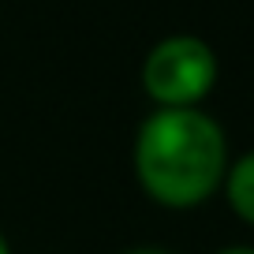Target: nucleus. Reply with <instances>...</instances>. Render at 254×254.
I'll return each mask as SVG.
<instances>
[{
	"label": "nucleus",
	"mask_w": 254,
	"mask_h": 254,
	"mask_svg": "<svg viewBox=\"0 0 254 254\" xmlns=\"http://www.w3.org/2000/svg\"><path fill=\"white\" fill-rule=\"evenodd\" d=\"M221 187H224V194H228L232 213L243 224H254V150L232 161Z\"/></svg>",
	"instance_id": "obj_3"
},
{
	"label": "nucleus",
	"mask_w": 254,
	"mask_h": 254,
	"mask_svg": "<svg viewBox=\"0 0 254 254\" xmlns=\"http://www.w3.org/2000/svg\"><path fill=\"white\" fill-rule=\"evenodd\" d=\"M228 172V138L209 112L157 109L135 135V176L153 202L190 209L213 194Z\"/></svg>",
	"instance_id": "obj_1"
},
{
	"label": "nucleus",
	"mask_w": 254,
	"mask_h": 254,
	"mask_svg": "<svg viewBox=\"0 0 254 254\" xmlns=\"http://www.w3.org/2000/svg\"><path fill=\"white\" fill-rule=\"evenodd\" d=\"M217 254H254V247H224V251H217Z\"/></svg>",
	"instance_id": "obj_4"
},
{
	"label": "nucleus",
	"mask_w": 254,
	"mask_h": 254,
	"mask_svg": "<svg viewBox=\"0 0 254 254\" xmlns=\"http://www.w3.org/2000/svg\"><path fill=\"white\" fill-rule=\"evenodd\" d=\"M217 82V53L194 34H172L150 49L142 90L157 109H194Z\"/></svg>",
	"instance_id": "obj_2"
},
{
	"label": "nucleus",
	"mask_w": 254,
	"mask_h": 254,
	"mask_svg": "<svg viewBox=\"0 0 254 254\" xmlns=\"http://www.w3.org/2000/svg\"><path fill=\"white\" fill-rule=\"evenodd\" d=\"M0 254H11V247H8V239H4V232H0Z\"/></svg>",
	"instance_id": "obj_6"
},
{
	"label": "nucleus",
	"mask_w": 254,
	"mask_h": 254,
	"mask_svg": "<svg viewBox=\"0 0 254 254\" xmlns=\"http://www.w3.org/2000/svg\"><path fill=\"white\" fill-rule=\"evenodd\" d=\"M131 254H168V251H157V247H138V251H131Z\"/></svg>",
	"instance_id": "obj_5"
}]
</instances>
